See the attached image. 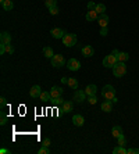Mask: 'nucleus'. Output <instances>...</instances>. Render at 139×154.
<instances>
[{
	"label": "nucleus",
	"instance_id": "12",
	"mask_svg": "<svg viewBox=\"0 0 139 154\" xmlns=\"http://www.w3.org/2000/svg\"><path fill=\"white\" fill-rule=\"evenodd\" d=\"M0 42L4 43V45H10L11 43V35L7 31H3V32H2V35H0Z\"/></svg>",
	"mask_w": 139,
	"mask_h": 154
},
{
	"label": "nucleus",
	"instance_id": "39",
	"mask_svg": "<svg viewBox=\"0 0 139 154\" xmlns=\"http://www.w3.org/2000/svg\"><path fill=\"white\" fill-rule=\"evenodd\" d=\"M6 104H7V101H6V97H2V99H0V106H2V107H4Z\"/></svg>",
	"mask_w": 139,
	"mask_h": 154
},
{
	"label": "nucleus",
	"instance_id": "8",
	"mask_svg": "<svg viewBox=\"0 0 139 154\" xmlns=\"http://www.w3.org/2000/svg\"><path fill=\"white\" fill-rule=\"evenodd\" d=\"M50 33H52V36H53L54 39H63L65 31L64 29H61V28H53L52 31H50Z\"/></svg>",
	"mask_w": 139,
	"mask_h": 154
},
{
	"label": "nucleus",
	"instance_id": "33",
	"mask_svg": "<svg viewBox=\"0 0 139 154\" xmlns=\"http://www.w3.org/2000/svg\"><path fill=\"white\" fill-rule=\"evenodd\" d=\"M6 53H8V54L14 53V47H13V45H6Z\"/></svg>",
	"mask_w": 139,
	"mask_h": 154
},
{
	"label": "nucleus",
	"instance_id": "4",
	"mask_svg": "<svg viewBox=\"0 0 139 154\" xmlns=\"http://www.w3.org/2000/svg\"><path fill=\"white\" fill-rule=\"evenodd\" d=\"M117 63H118L117 56L113 54V53L109 54V56H106V57L103 58V67H106V68H113Z\"/></svg>",
	"mask_w": 139,
	"mask_h": 154
},
{
	"label": "nucleus",
	"instance_id": "37",
	"mask_svg": "<svg viewBox=\"0 0 139 154\" xmlns=\"http://www.w3.org/2000/svg\"><path fill=\"white\" fill-rule=\"evenodd\" d=\"M50 144H52V142H50V139H49V137H46V139H43V142H42V146H46V147H49Z\"/></svg>",
	"mask_w": 139,
	"mask_h": 154
},
{
	"label": "nucleus",
	"instance_id": "41",
	"mask_svg": "<svg viewBox=\"0 0 139 154\" xmlns=\"http://www.w3.org/2000/svg\"><path fill=\"white\" fill-rule=\"evenodd\" d=\"M0 153H2V154H4V153H10V151H8V150H6V149H2V150H0Z\"/></svg>",
	"mask_w": 139,
	"mask_h": 154
},
{
	"label": "nucleus",
	"instance_id": "2",
	"mask_svg": "<svg viewBox=\"0 0 139 154\" xmlns=\"http://www.w3.org/2000/svg\"><path fill=\"white\" fill-rule=\"evenodd\" d=\"M102 96L104 100H113L115 97V89L111 85H106L102 89Z\"/></svg>",
	"mask_w": 139,
	"mask_h": 154
},
{
	"label": "nucleus",
	"instance_id": "7",
	"mask_svg": "<svg viewBox=\"0 0 139 154\" xmlns=\"http://www.w3.org/2000/svg\"><path fill=\"white\" fill-rule=\"evenodd\" d=\"M86 93H85V90H75V93H74V100L77 101V103H84V101L86 100Z\"/></svg>",
	"mask_w": 139,
	"mask_h": 154
},
{
	"label": "nucleus",
	"instance_id": "27",
	"mask_svg": "<svg viewBox=\"0 0 139 154\" xmlns=\"http://www.w3.org/2000/svg\"><path fill=\"white\" fill-rule=\"evenodd\" d=\"M45 4H46L47 8L56 7V6H57V0H45Z\"/></svg>",
	"mask_w": 139,
	"mask_h": 154
},
{
	"label": "nucleus",
	"instance_id": "36",
	"mask_svg": "<svg viewBox=\"0 0 139 154\" xmlns=\"http://www.w3.org/2000/svg\"><path fill=\"white\" fill-rule=\"evenodd\" d=\"M107 33H109V28H107V26H103V28L100 29V35L102 36H106Z\"/></svg>",
	"mask_w": 139,
	"mask_h": 154
},
{
	"label": "nucleus",
	"instance_id": "29",
	"mask_svg": "<svg viewBox=\"0 0 139 154\" xmlns=\"http://www.w3.org/2000/svg\"><path fill=\"white\" fill-rule=\"evenodd\" d=\"M117 140H118V146H125V144H127V139H125L124 133H122L121 136H118Z\"/></svg>",
	"mask_w": 139,
	"mask_h": 154
},
{
	"label": "nucleus",
	"instance_id": "32",
	"mask_svg": "<svg viewBox=\"0 0 139 154\" xmlns=\"http://www.w3.org/2000/svg\"><path fill=\"white\" fill-rule=\"evenodd\" d=\"M49 13L52 15H57L58 13H60V10H58L57 8V6H56V7H52V8H49Z\"/></svg>",
	"mask_w": 139,
	"mask_h": 154
},
{
	"label": "nucleus",
	"instance_id": "11",
	"mask_svg": "<svg viewBox=\"0 0 139 154\" xmlns=\"http://www.w3.org/2000/svg\"><path fill=\"white\" fill-rule=\"evenodd\" d=\"M100 108H102V111H104V112H110L111 110H113V101L111 100L103 101V103L100 104Z\"/></svg>",
	"mask_w": 139,
	"mask_h": 154
},
{
	"label": "nucleus",
	"instance_id": "18",
	"mask_svg": "<svg viewBox=\"0 0 139 154\" xmlns=\"http://www.w3.org/2000/svg\"><path fill=\"white\" fill-rule=\"evenodd\" d=\"M96 92H97V86L96 85H88L85 88L86 96H93V94H96Z\"/></svg>",
	"mask_w": 139,
	"mask_h": 154
},
{
	"label": "nucleus",
	"instance_id": "1",
	"mask_svg": "<svg viewBox=\"0 0 139 154\" xmlns=\"http://www.w3.org/2000/svg\"><path fill=\"white\" fill-rule=\"evenodd\" d=\"M113 74H114L115 78H121L127 74V65L125 63H121V61H118L117 64L113 67Z\"/></svg>",
	"mask_w": 139,
	"mask_h": 154
},
{
	"label": "nucleus",
	"instance_id": "14",
	"mask_svg": "<svg viewBox=\"0 0 139 154\" xmlns=\"http://www.w3.org/2000/svg\"><path fill=\"white\" fill-rule=\"evenodd\" d=\"M63 92H64V90L61 89L60 86H53V88L50 89V94H52V99H54V97H60L61 94H63Z\"/></svg>",
	"mask_w": 139,
	"mask_h": 154
},
{
	"label": "nucleus",
	"instance_id": "5",
	"mask_svg": "<svg viewBox=\"0 0 139 154\" xmlns=\"http://www.w3.org/2000/svg\"><path fill=\"white\" fill-rule=\"evenodd\" d=\"M50 63L54 68H60V67H64V57L61 54H54L53 57L50 58Z\"/></svg>",
	"mask_w": 139,
	"mask_h": 154
},
{
	"label": "nucleus",
	"instance_id": "25",
	"mask_svg": "<svg viewBox=\"0 0 139 154\" xmlns=\"http://www.w3.org/2000/svg\"><path fill=\"white\" fill-rule=\"evenodd\" d=\"M95 10L97 11V14H103L104 11H106V4H103V3L96 4V7H95Z\"/></svg>",
	"mask_w": 139,
	"mask_h": 154
},
{
	"label": "nucleus",
	"instance_id": "10",
	"mask_svg": "<svg viewBox=\"0 0 139 154\" xmlns=\"http://www.w3.org/2000/svg\"><path fill=\"white\" fill-rule=\"evenodd\" d=\"M74 110V103L72 101H64V103L61 104V111L63 112H71Z\"/></svg>",
	"mask_w": 139,
	"mask_h": 154
},
{
	"label": "nucleus",
	"instance_id": "15",
	"mask_svg": "<svg viewBox=\"0 0 139 154\" xmlns=\"http://www.w3.org/2000/svg\"><path fill=\"white\" fill-rule=\"evenodd\" d=\"M40 86L39 85H35V86H32L31 88V90H29V94H31V97L32 99H36V97H39L40 96Z\"/></svg>",
	"mask_w": 139,
	"mask_h": 154
},
{
	"label": "nucleus",
	"instance_id": "16",
	"mask_svg": "<svg viewBox=\"0 0 139 154\" xmlns=\"http://www.w3.org/2000/svg\"><path fill=\"white\" fill-rule=\"evenodd\" d=\"M97 11L96 10H88L86 11V21H89V22H92V21H95V20H97Z\"/></svg>",
	"mask_w": 139,
	"mask_h": 154
},
{
	"label": "nucleus",
	"instance_id": "13",
	"mask_svg": "<svg viewBox=\"0 0 139 154\" xmlns=\"http://www.w3.org/2000/svg\"><path fill=\"white\" fill-rule=\"evenodd\" d=\"M97 22H99V25L103 28V26H109V15L107 14H100L99 18H97Z\"/></svg>",
	"mask_w": 139,
	"mask_h": 154
},
{
	"label": "nucleus",
	"instance_id": "6",
	"mask_svg": "<svg viewBox=\"0 0 139 154\" xmlns=\"http://www.w3.org/2000/svg\"><path fill=\"white\" fill-rule=\"evenodd\" d=\"M67 68L70 69V71H78V69L81 68V63H79L78 60H75V58H70V60L67 61Z\"/></svg>",
	"mask_w": 139,
	"mask_h": 154
},
{
	"label": "nucleus",
	"instance_id": "31",
	"mask_svg": "<svg viewBox=\"0 0 139 154\" xmlns=\"http://www.w3.org/2000/svg\"><path fill=\"white\" fill-rule=\"evenodd\" d=\"M88 103H89V104H96L97 103L96 94H93V96H88Z\"/></svg>",
	"mask_w": 139,
	"mask_h": 154
},
{
	"label": "nucleus",
	"instance_id": "9",
	"mask_svg": "<svg viewBox=\"0 0 139 154\" xmlns=\"http://www.w3.org/2000/svg\"><path fill=\"white\" fill-rule=\"evenodd\" d=\"M82 54H84V57H92L93 54H95V49L89 45H86V46L82 47Z\"/></svg>",
	"mask_w": 139,
	"mask_h": 154
},
{
	"label": "nucleus",
	"instance_id": "38",
	"mask_svg": "<svg viewBox=\"0 0 139 154\" xmlns=\"http://www.w3.org/2000/svg\"><path fill=\"white\" fill-rule=\"evenodd\" d=\"M95 7H96V4L93 3V2H89V3H88V10H95Z\"/></svg>",
	"mask_w": 139,
	"mask_h": 154
},
{
	"label": "nucleus",
	"instance_id": "22",
	"mask_svg": "<svg viewBox=\"0 0 139 154\" xmlns=\"http://www.w3.org/2000/svg\"><path fill=\"white\" fill-rule=\"evenodd\" d=\"M43 56H45V57H47V58H52L54 56V54H53V49H52V47H49V46H45V47H43Z\"/></svg>",
	"mask_w": 139,
	"mask_h": 154
},
{
	"label": "nucleus",
	"instance_id": "40",
	"mask_svg": "<svg viewBox=\"0 0 139 154\" xmlns=\"http://www.w3.org/2000/svg\"><path fill=\"white\" fill-rule=\"evenodd\" d=\"M61 83H68V76H63L61 78Z\"/></svg>",
	"mask_w": 139,
	"mask_h": 154
},
{
	"label": "nucleus",
	"instance_id": "42",
	"mask_svg": "<svg viewBox=\"0 0 139 154\" xmlns=\"http://www.w3.org/2000/svg\"><path fill=\"white\" fill-rule=\"evenodd\" d=\"M4 2H6V0H0V3H2V4H3V3H4Z\"/></svg>",
	"mask_w": 139,
	"mask_h": 154
},
{
	"label": "nucleus",
	"instance_id": "23",
	"mask_svg": "<svg viewBox=\"0 0 139 154\" xmlns=\"http://www.w3.org/2000/svg\"><path fill=\"white\" fill-rule=\"evenodd\" d=\"M71 89H78V81L75 78H68V83H67Z\"/></svg>",
	"mask_w": 139,
	"mask_h": 154
},
{
	"label": "nucleus",
	"instance_id": "30",
	"mask_svg": "<svg viewBox=\"0 0 139 154\" xmlns=\"http://www.w3.org/2000/svg\"><path fill=\"white\" fill-rule=\"evenodd\" d=\"M38 153H39V154H50V150H49V147L42 146L39 150H38Z\"/></svg>",
	"mask_w": 139,
	"mask_h": 154
},
{
	"label": "nucleus",
	"instance_id": "21",
	"mask_svg": "<svg viewBox=\"0 0 139 154\" xmlns=\"http://www.w3.org/2000/svg\"><path fill=\"white\" fill-rule=\"evenodd\" d=\"M2 7H3L4 11H11L13 7H14V3H13V0H6V2L2 4Z\"/></svg>",
	"mask_w": 139,
	"mask_h": 154
},
{
	"label": "nucleus",
	"instance_id": "19",
	"mask_svg": "<svg viewBox=\"0 0 139 154\" xmlns=\"http://www.w3.org/2000/svg\"><path fill=\"white\" fill-rule=\"evenodd\" d=\"M115 56H117V60L121 61V63H125V61L129 58V54L127 53V51H118Z\"/></svg>",
	"mask_w": 139,
	"mask_h": 154
},
{
	"label": "nucleus",
	"instance_id": "28",
	"mask_svg": "<svg viewBox=\"0 0 139 154\" xmlns=\"http://www.w3.org/2000/svg\"><path fill=\"white\" fill-rule=\"evenodd\" d=\"M52 103H53V106H60V104H63L64 103V100H63V97H54V99H52Z\"/></svg>",
	"mask_w": 139,
	"mask_h": 154
},
{
	"label": "nucleus",
	"instance_id": "26",
	"mask_svg": "<svg viewBox=\"0 0 139 154\" xmlns=\"http://www.w3.org/2000/svg\"><path fill=\"white\" fill-rule=\"evenodd\" d=\"M113 153L114 154H127V149H124V146H117L115 149H113Z\"/></svg>",
	"mask_w": 139,
	"mask_h": 154
},
{
	"label": "nucleus",
	"instance_id": "35",
	"mask_svg": "<svg viewBox=\"0 0 139 154\" xmlns=\"http://www.w3.org/2000/svg\"><path fill=\"white\" fill-rule=\"evenodd\" d=\"M127 154H139V149H128L127 150Z\"/></svg>",
	"mask_w": 139,
	"mask_h": 154
},
{
	"label": "nucleus",
	"instance_id": "34",
	"mask_svg": "<svg viewBox=\"0 0 139 154\" xmlns=\"http://www.w3.org/2000/svg\"><path fill=\"white\" fill-rule=\"evenodd\" d=\"M7 124V115L2 111V121H0V125H6Z\"/></svg>",
	"mask_w": 139,
	"mask_h": 154
},
{
	"label": "nucleus",
	"instance_id": "3",
	"mask_svg": "<svg viewBox=\"0 0 139 154\" xmlns=\"http://www.w3.org/2000/svg\"><path fill=\"white\" fill-rule=\"evenodd\" d=\"M77 35H74V33H65L64 36H63V45L67 47H72L77 45Z\"/></svg>",
	"mask_w": 139,
	"mask_h": 154
},
{
	"label": "nucleus",
	"instance_id": "17",
	"mask_svg": "<svg viewBox=\"0 0 139 154\" xmlns=\"http://www.w3.org/2000/svg\"><path fill=\"white\" fill-rule=\"evenodd\" d=\"M72 122H74L75 126H82L84 125V122H85V118L79 114H75L74 117H72Z\"/></svg>",
	"mask_w": 139,
	"mask_h": 154
},
{
	"label": "nucleus",
	"instance_id": "24",
	"mask_svg": "<svg viewBox=\"0 0 139 154\" xmlns=\"http://www.w3.org/2000/svg\"><path fill=\"white\" fill-rule=\"evenodd\" d=\"M39 99L43 100V101H50L52 100V94H50V92H42L40 96H39Z\"/></svg>",
	"mask_w": 139,
	"mask_h": 154
},
{
	"label": "nucleus",
	"instance_id": "20",
	"mask_svg": "<svg viewBox=\"0 0 139 154\" xmlns=\"http://www.w3.org/2000/svg\"><path fill=\"white\" fill-rule=\"evenodd\" d=\"M111 135L114 137H118V136H121L122 135V128L120 125H115L113 126V129H111Z\"/></svg>",
	"mask_w": 139,
	"mask_h": 154
}]
</instances>
